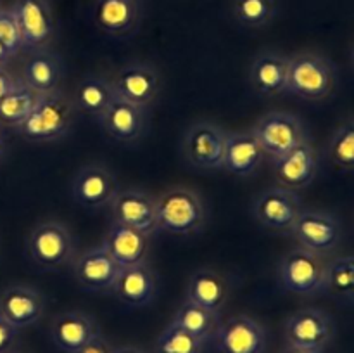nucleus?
Returning a JSON list of instances; mask_svg holds the SVG:
<instances>
[{"mask_svg": "<svg viewBox=\"0 0 354 353\" xmlns=\"http://www.w3.org/2000/svg\"><path fill=\"white\" fill-rule=\"evenodd\" d=\"M337 85V68L325 55L299 52L289 57L286 92L310 102L325 100Z\"/></svg>", "mask_w": 354, "mask_h": 353, "instance_id": "2", "label": "nucleus"}, {"mask_svg": "<svg viewBox=\"0 0 354 353\" xmlns=\"http://www.w3.org/2000/svg\"><path fill=\"white\" fill-rule=\"evenodd\" d=\"M0 42L12 55H17L23 51L19 26H17V21L10 9H0Z\"/></svg>", "mask_w": 354, "mask_h": 353, "instance_id": "35", "label": "nucleus"}, {"mask_svg": "<svg viewBox=\"0 0 354 353\" xmlns=\"http://www.w3.org/2000/svg\"><path fill=\"white\" fill-rule=\"evenodd\" d=\"M21 329L14 327L10 322H7L6 318L0 315V353H10L12 352L14 345L17 341V336H19Z\"/></svg>", "mask_w": 354, "mask_h": 353, "instance_id": "36", "label": "nucleus"}, {"mask_svg": "<svg viewBox=\"0 0 354 353\" xmlns=\"http://www.w3.org/2000/svg\"><path fill=\"white\" fill-rule=\"evenodd\" d=\"M113 346L106 341L100 334H97L95 338L90 339L86 345H83L82 348L76 350L75 353H113Z\"/></svg>", "mask_w": 354, "mask_h": 353, "instance_id": "37", "label": "nucleus"}, {"mask_svg": "<svg viewBox=\"0 0 354 353\" xmlns=\"http://www.w3.org/2000/svg\"><path fill=\"white\" fill-rule=\"evenodd\" d=\"M327 263L325 256L297 246L282 256L277 269V279L287 293L297 296H318L325 293Z\"/></svg>", "mask_w": 354, "mask_h": 353, "instance_id": "4", "label": "nucleus"}, {"mask_svg": "<svg viewBox=\"0 0 354 353\" xmlns=\"http://www.w3.org/2000/svg\"><path fill=\"white\" fill-rule=\"evenodd\" d=\"M113 353H144V352H142L140 348H137V346L127 345V346H120V348H114Z\"/></svg>", "mask_w": 354, "mask_h": 353, "instance_id": "41", "label": "nucleus"}, {"mask_svg": "<svg viewBox=\"0 0 354 353\" xmlns=\"http://www.w3.org/2000/svg\"><path fill=\"white\" fill-rule=\"evenodd\" d=\"M327 158L341 172H354V118L335 128L327 144Z\"/></svg>", "mask_w": 354, "mask_h": 353, "instance_id": "32", "label": "nucleus"}, {"mask_svg": "<svg viewBox=\"0 0 354 353\" xmlns=\"http://www.w3.org/2000/svg\"><path fill=\"white\" fill-rule=\"evenodd\" d=\"M227 135V132L207 121L192 125L183 135V158L197 170L223 168Z\"/></svg>", "mask_w": 354, "mask_h": 353, "instance_id": "9", "label": "nucleus"}, {"mask_svg": "<svg viewBox=\"0 0 354 353\" xmlns=\"http://www.w3.org/2000/svg\"><path fill=\"white\" fill-rule=\"evenodd\" d=\"M206 341L171 324L156 339V353H204Z\"/></svg>", "mask_w": 354, "mask_h": 353, "instance_id": "34", "label": "nucleus"}, {"mask_svg": "<svg viewBox=\"0 0 354 353\" xmlns=\"http://www.w3.org/2000/svg\"><path fill=\"white\" fill-rule=\"evenodd\" d=\"M19 80L14 78L9 71L6 69V66H0V100L17 85Z\"/></svg>", "mask_w": 354, "mask_h": 353, "instance_id": "38", "label": "nucleus"}, {"mask_svg": "<svg viewBox=\"0 0 354 353\" xmlns=\"http://www.w3.org/2000/svg\"><path fill=\"white\" fill-rule=\"evenodd\" d=\"M279 12L277 0H234L232 14L245 28H263L272 23Z\"/></svg>", "mask_w": 354, "mask_h": 353, "instance_id": "33", "label": "nucleus"}, {"mask_svg": "<svg viewBox=\"0 0 354 353\" xmlns=\"http://www.w3.org/2000/svg\"><path fill=\"white\" fill-rule=\"evenodd\" d=\"M10 353H14V352H10Z\"/></svg>", "mask_w": 354, "mask_h": 353, "instance_id": "44", "label": "nucleus"}, {"mask_svg": "<svg viewBox=\"0 0 354 353\" xmlns=\"http://www.w3.org/2000/svg\"><path fill=\"white\" fill-rule=\"evenodd\" d=\"M111 206L113 221L128 225L151 235L158 230L156 199L140 189L118 190Z\"/></svg>", "mask_w": 354, "mask_h": 353, "instance_id": "17", "label": "nucleus"}, {"mask_svg": "<svg viewBox=\"0 0 354 353\" xmlns=\"http://www.w3.org/2000/svg\"><path fill=\"white\" fill-rule=\"evenodd\" d=\"M76 282L88 293H111L116 284L121 266L104 249V246L86 249L73 263Z\"/></svg>", "mask_w": 354, "mask_h": 353, "instance_id": "13", "label": "nucleus"}, {"mask_svg": "<svg viewBox=\"0 0 354 353\" xmlns=\"http://www.w3.org/2000/svg\"><path fill=\"white\" fill-rule=\"evenodd\" d=\"M75 100L61 90L40 93L37 104L14 130L28 142L44 144L64 138L71 132L76 118Z\"/></svg>", "mask_w": 354, "mask_h": 353, "instance_id": "1", "label": "nucleus"}, {"mask_svg": "<svg viewBox=\"0 0 354 353\" xmlns=\"http://www.w3.org/2000/svg\"><path fill=\"white\" fill-rule=\"evenodd\" d=\"M280 353H324V352H313V350H304V348H297V346L286 345V348H283Z\"/></svg>", "mask_w": 354, "mask_h": 353, "instance_id": "40", "label": "nucleus"}, {"mask_svg": "<svg viewBox=\"0 0 354 353\" xmlns=\"http://www.w3.org/2000/svg\"><path fill=\"white\" fill-rule=\"evenodd\" d=\"M104 134L121 144H135L140 141L147 128V107L137 106L128 100L116 99L97 118Z\"/></svg>", "mask_w": 354, "mask_h": 353, "instance_id": "15", "label": "nucleus"}, {"mask_svg": "<svg viewBox=\"0 0 354 353\" xmlns=\"http://www.w3.org/2000/svg\"><path fill=\"white\" fill-rule=\"evenodd\" d=\"M228 298V282L213 269H197L187 286V301L201 305L207 310L220 311Z\"/></svg>", "mask_w": 354, "mask_h": 353, "instance_id": "26", "label": "nucleus"}, {"mask_svg": "<svg viewBox=\"0 0 354 353\" xmlns=\"http://www.w3.org/2000/svg\"><path fill=\"white\" fill-rule=\"evenodd\" d=\"M349 62H351V68H353V71H354V45H353L351 52H349Z\"/></svg>", "mask_w": 354, "mask_h": 353, "instance_id": "43", "label": "nucleus"}, {"mask_svg": "<svg viewBox=\"0 0 354 353\" xmlns=\"http://www.w3.org/2000/svg\"><path fill=\"white\" fill-rule=\"evenodd\" d=\"M318 152L310 141L273 159V176L280 187L299 190L310 185L318 173Z\"/></svg>", "mask_w": 354, "mask_h": 353, "instance_id": "16", "label": "nucleus"}, {"mask_svg": "<svg viewBox=\"0 0 354 353\" xmlns=\"http://www.w3.org/2000/svg\"><path fill=\"white\" fill-rule=\"evenodd\" d=\"M38 97L40 93L31 90L19 80L17 85L0 100V127L16 128L33 109Z\"/></svg>", "mask_w": 354, "mask_h": 353, "instance_id": "31", "label": "nucleus"}, {"mask_svg": "<svg viewBox=\"0 0 354 353\" xmlns=\"http://www.w3.org/2000/svg\"><path fill=\"white\" fill-rule=\"evenodd\" d=\"M118 190L120 187L116 176L99 165H86L80 168L71 182L73 199L86 210H100L109 206Z\"/></svg>", "mask_w": 354, "mask_h": 353, "instance_id": "14", "label": "nucleus"}, {"mask_svg": "<svg viewBox=\"0 0 354 353\" xmlns=\"http://www.w3.org/2000/svg\"><path fill=\"white\" fill-rule=\"evenodd\" d=\"M265 152L251 130L227 135L223 168L237 176H248L261 165Z\"/></svg>", "mask_w": 354, "mask_h": 353, "instance_id": "25", "label": "nucleus"}, {"mask_svg": "<svg viewBox=\"0 0 354 353\" xmlns=\"http://www.w3.org/2000/svg\"><path fill=\"white\" fill-rule=\"evenodd\" d=\"M252 217L266 228L277 232H289L297 215L303 211L296 190L286 187H268L252 201Z\"/></svg>", "mask_w": 354, "mask_h": 353, "instance_id": "10", "label": "nucleus"}, {"mask_svg": "<svg viewBox=\"0 0 354 353\" xmlns=\"http://www.w3.org/2000/svg\"><path fill=\"white\" fill-rule=\"evenodd\" d=\"M335 336L334 318L320 308H301L283 325L286 345L324 352Z\"/></svg>", "mask_w": 354, "mask_h": 353, "instance_id": "8", "label": "nucleus"}, {"mask_svg": "<svg viewBox=\"0 0 354 353\" xmlns=\"http://www.w3.org/2000/svg\"><path fill=\"white\" fill-rule=\"evenodd\" d=\"M102 246L116 260L121 269L138 265L145 262V256L149 253V234L113 221L104 237Z\"/></svg>", "mask_w": 354, "mask_h": 353, "instance_id": "23", "label": "nucleus"}, {"mask_svg": "<svg viewBox=\"0 0 354 353\" xmlns=\"http://www.w3.org/2000/svg\"><path fill=\"white\" fill-rule=\"evenodd\" d=\"M62 76L61 57L54 52L35 51L23 68L21 82L37 93H48L59 90Z\"/></svg>", "mask_w": 354, "mask_h": 353, "instance_id": "27", "label": "nucleus"}, {"mask_svg": "<svg viewBox=\"0 0 354 353\" xmlns=\"http://www.w3.org/2000/svg\"><path fill=\"white\" fill-rule=\"evenodd\" d=\"M289 57L277 52H263L251 64L249 82L261 97H275L287 90Z\"/></svg>", "mask_w": 354, "mask_h": 353, "instance_id": "24", "label": "nucleus"}, {"mask_svg": "<svg viewBox=\"0 0 354 353\" xmlns=\"http://www.w3.org/2000/svg\"><path fill=\"white\" fill-rule=\"evenodd\" d=\"M158 230L173 235L199 234L206 225V206L199 194L189 187H169L156 199Z\"/></svg>", "mask_w": 354, "mask_h": 353, "instance_id": "3", "label": "nucleus"}, {"mask_svg": "<svg viewBox=\"0 0 354 353\" xmlns=\"http://www.w3.org/2000/svg\"><path fill=\"white\" fill-rule=\"evenodd\" d=\"M26 251L38 269L59 270L71 263L75 256V241L66 225L59 221H44L30 232Z\"/></svg>", "mask_w": 354, "mask_h": 353, "instance_id": "5", "label": "nucleus"}, {"mask_svg": "<svg viewBox=\"0 0 354 353\" xmlns=\"http://www.w3.org/2000/svg\"><path fill=\"white\" fill-rule=\"evenodd\" d=\"M251 132L261 151L272 159L280 158L296 145L310 141L303 120L296 114L283 111H272L261 116Z\"/></svg>", "mask_w": 354, "mask_h": 353, "instance_id": "6", "label": "nucleus"}, {"mask_svg": "<svg viewBox=\"0 0 354 353\" xmlns=\"http://www.w3.org/2000/svg\"><path fill=\"white\" fill-rule=\"evenodd\" d=\"M325 294L341 303H354V256H337L327 263Z\"/></svg>", "mask_w": 354, "mask_h": 353, "instance_id": "30", "label": "nucleus"}, {"mask_svg": "<svg viewBox=\"0 0 354 353\" xmlns=\"http://www.w3.org/2000/svg\"><path fill=\"white\" fill-rule=\"evenodd\" d=\"M97 334H100V329L95 318L80 310L62 311L50 324L52 341L64 353H75Z\"/></svg>", "mask_w": 354, "mask_h": 353, "instance_id": "21", "label": "nucleus"}, {"mask_svg": "<svg viewBox=\"0 0 354 353\" xmlns=\"http://www.w3.org/2000/svg\"><path fill=\"white\" fill-rule=\"evenodd\" d=\"M6 154H7V138L6 135H3V132L0 130V163L3 161Z\"/></svg>", "mask_w": 354, "mask_h": 353, "instance_id": "42", "label": "nucleus"}, {"mask_svg": "<svg viewBox=\"0 0 354 353\" xmlns=\"http://www.w3.org/2000/svg\"><path fill=\"white\" fill-rule=\"evenodd\" d=\"M116 97L111 80L100 75H85L76 85L75 106L88 116L99 118Z\"/></svg>", "mask_w": 354, "mask_h": 353, "instance_id": "28", "label": "nucleus"}, {"mask_svg": "<svg viewBox=\"0 0 354 353\" xmlns=\"http://www.w3.org/2000/svg\"><path fill=\"white\" fill-rule=\"evenodd\" d=\"M171 322L182 327L183 331L196 336V338L207 341V339L213 338L218 325H220V311L207 310L201 305L185 300V303L176 310Z\"/></svg>", "mask_w": 354, "mask_h": 353, "instance_id": "29", "label": "nucleus"}, {"mask_svg": "<svg viewBox=\"0 0 354 353\" xmlns=\"http://www.w3.org/2000/svg\"><path fill=\"white\" fill-rule=\"evenodd\" d=\"M220 353H265L266 332L249 315H234L220 322L213 336Z\"/></svg>", "mask_w": 354, "mask_h": 353, "instance_id": "12", "label": "nucleus"}, {"mask_svg": "<svg viewBox=\"0 0 354 353\" xmlns=\"http://www.w3.org/2000/svg\"><path fill=\"white\" fill-rule=\"evenodd\" d=\"M111 82L120 99L142 107L151 106L161 90L158 71L147 62H131L124 66Z\"/></svg>", "mask_w": 354, "mask_h": 353, "instance_id": "18", "label": "nucleus"}, {"mask_svg": "<svg viewBox=\"0 0 354 353\" xmlns=\"http://www.w3.org/2000/svg\"><path fill=\"white\" fill-rule=\"evenodd\" d=\"M158 291L156 273L147 263L124 266L118 275L113 291L114 296L130 308H142L152 303Z\"/></svg>", "mask_w": 354, "mask_h": 353, "instance_id": "22", "label": "nucleus"}, {"mask_svg": "<svg viewBox=\"0 0 354 353\" xmlns=\"http://www.w3.org/2000/svg\"><path fill=\"white\" fill-rule=\"evenodd\" d=\"M44 310L41 293L26 284H12L0 293V315L17 329L30 327L40 320Z\"/></svg>", "mask_w": 354, "mask_h": 353, "instance_id": "20", "label": "nucleus"}, {"mask_svg": "<svg viewBox=\"0 0 354 353\" xmlns=\"http://www.w3.org/2000/svg\"><path fill=\"white\" fill-rule=\"evenodd\" d=\"M12 57H14V55L10 54V52L7 51L6 45H3L2 42H0V66H6L7 62H9Z\"/></svg>", "mask_w": 354, "mask_h": 353, "instance_id": "39", "label": "nucleus"}, {"mask_svg": "<svg viewBox=\"0 0 354 353\" xmlns=\"http://www.w3.org/2000/svg\"><path fill=\"white\" fill-rule=\"evenodd\" d=\"M289 234L299 248L327 256L337 249L342 241L341 221L335 215L320 210H303L297 215Z\"/></svg>", "mask_w": 354, "mask_h": 353, "instance_id": "7", "label": "nucleus"}, {"mask_svg": "<svg viewBox=\"0 0 354 353\" xmlns=\"http://www.w3.org/2000/svg\"><path fill=\"white\" fill-rule=\"evenodd\" d=\"M19 26L23 48L44 51L55 37V19L47 0H16L10 7Z\"/></svg>", "mask_w": 354, "mask_h": 353, "instance_id": "11", "label": "nucleus"}, {"mask_svg": "<svg viewBox=\"0 0 354 353\" xmlns=\"http://www.w3.org/2000/svg\"><path fill=\"white\" fill-rule=\"evenodd\" d=\"M93 24L111 37L135 33L142 19L140 0H95L92 9Z\"/></svg>", "mask_w": 354, "mask_h": 353, "instance_id": "19", "label": "nucleus"}]
</instances>
